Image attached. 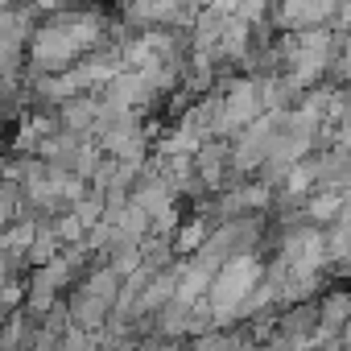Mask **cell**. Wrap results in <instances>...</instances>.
<instances>
[{"instance_id":"1","label":"cell","mask_w":351,"mask_h":351,"mask_svg":"<svg viewBox=\"0 0 351 351\" xmlns=\"http://www.w3.org/2000/svg\"><path fill=\"white\" fill-rule=\"evenodd\" d=\"M236 351H265V343H256V339H244V343H240Z\"/></svg>"}]
</instances>
